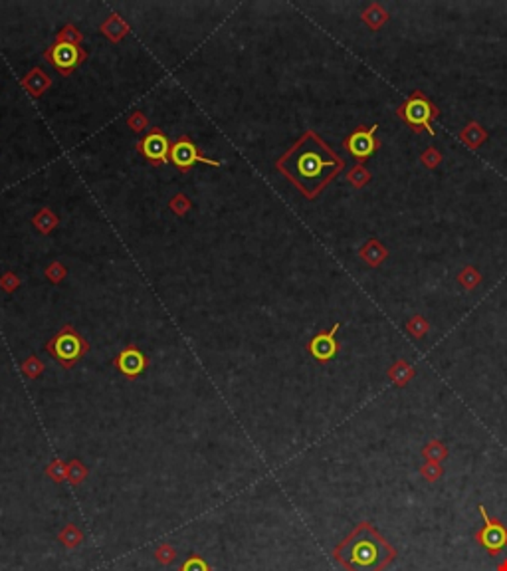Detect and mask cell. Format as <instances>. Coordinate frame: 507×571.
I'll return each instance as SVG.
<instances>
[{"label":"cell","mask_w":507,"mask_h":571,"mask_svg":"<svg viewBox=\"0 0 507 571\" xmlns=\"http://www.w3.org/2000/svg\"><path fill=\"white\" fill-rule=\"evenodd\" d=\"M276 167L307 199H313L343 169V161L317 133L307 131L285 155H282Z\"/></svg>","instance_id":"obj_1"},{"label":"cell","mask_w":507,"mask_h":571,"mask_svg":"<svg viewBox=\"0 0 507 571\" xmlns=\"http://www.w3.org/2000/svg\"><path fill=\"white\" fill-rule=\"evenodd\" d=\"M393 555L395 552L369 523H361L335 550V557L349 571H379L393 559Z\"/></svg>","instance_id":"obj_2"},{"label":"cell","mask_w":507,"mask_h":571,"mask_svg":"<svg viewBox=\"0 0 507 571\" xmlns=\"http://www.w3.org/2000/svg\"><path fill=\"white\" fill-rule=\"evenodd\" d=\"M46 351L58 363L70 369L90 351V343L72 325H63L46 343Z\"/></svg>","instance_id":"obj_3"},{"label":"cell","mask_w":507,"mask_h":571,"mask_svg":"<svg viewBox=\"0 0 507 571\" xmlns=\"http://www.w3.org/2000/svg\"><path fill=\"white\" fill-rule=\"evenodd\" d=\"M48 62L52 63L62 76H70L72 72H76L79 68V63L87 58V52L83 48L76 46V44H68V42H54L52 46L48 48L46 54H44Z\"/></svg>","instance_id":"obj_4"},{"label":"cell","mask_w":507,"mask_h":571,"mask_svg":"<svg viewBox=\"0 0 507 571\" xmlns=\"http://www.w3.org/2000/svg\"><path fill=\"white\" fill-rule=\"evenodd\" d=\"M169 161L173 163L178 171H190L194 163H206V165H212V167H220V161L205 157L200 153V149L190 141L189 137H180L178 141L171 145Z\"/></svg>","instance_id":"obj_5"},{"label":"cell","mask_w":507,"mask_h":571,"mask_svg":"<svg viewBox=\"0 0 507 571\" xmlns=\"http://www.w3.org/2000/svg\"><path fill=\"white\" fill-rule=\"evenodd\" d=\"M137 151L151 165H163V163L169 161L171 141H169V137L158 127H155V129H151V133H147L141 141L137 143Z\"/></svg>","instance_id":"obj_6"},{"label":"cell","mask_w":507,"mask_h":571,"mask_svg":"<svg viewBox=\"0 0 507 571\" xmlns=\"http://www.w3.org/2000/svg\"><path fill=\"white\" fill-rule=\"evenodd\" d=\"M400 115H402L411 126L424 127L430 133H434V131L430 129V121H432V117L436 115V111H434L432 103L428 101L426 97H422L420 94L411 97V99L400 108Z\"/></svg>","instance_id":"obj_7"},{"label":"cell","mask_w":507,"mask_h":571,"mask_svg":"<svg viewBox=\"0 0 507 571\" xmlns=\"http://www.w3.org/2000/svg\"><path fill=\"white\" fill-rule=\"evenodd\" d=\"M479 514H482V518H484V522H486V528L479 530V532L475 534V539H477L490 554H497L504 545H507V530L499 522L490 520V516H488V512H486V508L484 506H479Z\"/></svg>","instance_id":"obj_8"},{"label":"cell","mask_w":507,"mask_h":571,"mask_svg":"<svg viewBox=\"0 0 507 571\" xmlns=\"http://www.w3.org/2000/svg\"><path fill=\"white\" fill-rule=\"evenodd\" d=\"M375 131H377V126L369 127V129H357L355 133H351L347 137L345 149H347L353 157L359 159V161L371 157V155L377 151Z\"/></svg>","instance_id":"obj_9"},{"label":"cell","mask_w":507,"mask_h":571,"mask_svg":"<svg viewBox=\"0 0 507 571\" xmlns=\"http://www.w3.org/2000/svg\"><path fill=\"white\" fill-rule=\"evenodd\" d=\"M115 367L129 377V379H135L139 377L145 367H147V357L143 355V351L135 345H129L125 348L117 357H115Z\"/></svg>","instance_id":"obj_10"},{"label":"cell","mask_w":507,"mask_h":571,"mask_svg":"<svg viewBox=\"0 0 507 571\" xmlns=\"http://www.w3.org/2000/svg\"><path fill=\"white\" fill-rule=\"evenodd\" d=\"M337 330H339V323L333 325L331 332L317 333L315 337L309 341L307 349H309V353L315 357L317 361H329V359L335 357V353H337V349H339L337 341H335V333H337Z\"/></svg>","instance_id":"obj_11"},{"label":"cell","mask_w":507,"mask_h":571,"mask_svg":"<svg viewBox=\"0 0 507 571\" xmlns=\"http://www.w3.org/2000/svg\"><path fill=\"white\" fill-rule=\"evenodd\" d=\"M20 86H22L32 97H40V95L44 94L48 88L52 86V79H50V76H48L44 70L34 68V70H30V72L22 78Z\"/></svg>","instance_id":"obj_12"},{"label":"cell","mask_w":507,"mask_h":571,"mask_svg":"<svg viewBox=\"0 0 507 571\" xmlns=\"http://www.w3.org/2000/svg\"><path fill=\"white\" fill-rule=\"evenodd\" d=\"M99 30H101V34H105L111 42H119V40H123L127 34H129V24H127L121 16L111 14L110 18L101 24Z\"/></svg>","instance_id":"obj_13"},{"label":"cell","mask_w":507,"mask_h":571,"mask_svg":"<svg viewBox=\"0 0 507 571\" xmlns=\"http://www.w3.org/2000/svg\"><path fill=\"white\" fill-rule=\"evenodd\" d=\"M32 222H34L36 230H40L42 234H50V232L58 226V217L46 206V208H42V210L32 219Z\"/></svg>","instance_id":"obj_14"},{"label":"cell","mask_w":507,"mask_h":571,"mask_svg":"<svg viewBox=\"0 0 507 571\" xmlns=\"http://www.w3.org/2000/svg\"><path fill=\"white\" fill-rule=\"evenodd\" d=\"M60 541H62L65 548H78L79 543H81V539H83V534L79 532L78 525H74V523H68L65 528H63L62 532H60Z\"/></svg>","instance_id":"obj_15"},{"label":"cell","mask_w":507,"mask_h":571,"mask_svg":"<svg viewBox=\"0 0 507 571\" xmlns=\"http://www.w3.org/2000/svg\"><path fill=\"white\" fill-rule=\"evenodd\" d=\"M87 478V468L79 462V460H72L68 462V482L78 486L79 482H83Z\"/></svg>","instance_id":"obj_16"},{"label":"cell","mask_w":507,"mask_h":571,"mask_svg":"<svg viewBox=\"0 0 507 571\" xmlns=\"http://www.w3.org/2000/svg\"><path fill=\"white\" fill-rule=\"evenodd\" d=\"M20 371H22V375H26L28 379H36V377H40V375L44 373V363H42L38 357L32 355L26 361H22Z\"/></svg>","instance_id":"obj_17"},{"label":"cell","mask_w":507,"mask_h":571,"mask_svg":"<svg viewBox=\"0 0 507 571\" xmlns=\"http://www.w3.org/2000/svg\"><path fill=\"white\" fill-rule=\"evenodd\" d=\"M46 474L54 480V482H63L68 480V462H62V460H52L48 464Z\"/></svg>","instance_id":"obj_18"},{"label":"cell","mask_w":507,"mask_h":571,"mask_svg":"<svg viewBox=\"0 0 507 571\" xmlns=\"http://www.w3.org/2000/svg\"><path fill=\"white\" fill-rule=\"evenodd\" d=\"M81 40H83V36H81V32H79L74 24L63 26L62 32L58 34V42H68V44H76V46H79Z\"/></svg>","instance_id":"obj_19"},{"label":"cell","mask_w":507,"mask_h":571,"mask_svg":"<svg viewBox=\"0 0 507 571\" xmlns=\"http://www.w3.org/2000/svg\"><path fill=\"white\" fill-rule=\"evenodd\" d=\"M178 571H210V565L206 563L200 555L194 554V555H190V557H187V559L180 563Z\"/></svg>","instance_id":"obj_20"},{"label":"cell","mask_w":507,"mask_h":571,"mask_svg":"<svg viewBox=\"0 0 507 571\" xmlns=\"http://www.w3.org/2000/svg\"><path fill=\"white\" fill-rule=\"evenodd\" d=\"M169 206H171V210H173L174 214H178V217H183V214H187L190 210V201L187 194H183V192H178V194H174L173 199H171V203H169Z\"/></svg>","instance_id":"obj_21"},{"label":"cell","mask_w":507,"mask_h":571,"mask_svg":"<svg viewBox=\"0 0 507 571\" xmlns=\"http://www.w3.org/2000/svg\"><path fill=\"white\" fill-rule=\"evenodd\" d=\"M46 276L52 284H60L63 278L68 276V270H65L62 262H52L46 268Z\"/></svg>","instance_id":"obj_22"},{"label":"cell","mask_w":507,"mask_h":571,"mask_svg":"<svg viewBox=\"0 0 507 571\" xmlns=\"http://www.w3.org/2000/svg\"><path fill=\"white\" fill-rule=\"evenodd\" d=\"M155 557L163 565H169V563H173L174 559H176V552H174V548L171 543H161L157 550H155Z\"/></svg>","instance_id":"obj_23"},{"label":"cell","mask_w":507,"mask_h":571,"mask_svg":"<svg viewBox=\"0 0 507 571\" xmlns=\"http://www.w3.org/2000/svg\"><path fill=\"white\" fill-rule=\"evenodd\" d=\"M127 126H129V129H133V131H143V129H147L149 127V119H147V115L143 113V111H135V113H131L129 115V119H127Z\"/></svg>","instance_id":"obj_24"},{"label":"cell","mask_w":507,"mask_h":571,"mask_svg":"<svg viewBox=\"0 0 507 571\" xmlns=\"http://www.w3.org/2000/svg\"><path fill=\"white\" fill-rule=\"evenodd\" d=\"M20 286V278L16 276L14 272H6V274H2L0 276V288L4 290V292H14L16 288Z\"/></svg>","instance_id":"obj_25"},{"label":"cell","mask_w":507,"mask_h":571,"mask_svg":"<svg viewBox=\"0 0 507 571\" xmlns=\"http://www.w3.org/2000/svg\"><path fill=\"white\" fill-rule=\"evenodd\" d=\"M349 179H351L353 183L361 185V181H366V179H369V173H366V171H363V169H355L353 173L349 174Z\"/></svg>","instance_id":"obj_26"}]
</instances>
